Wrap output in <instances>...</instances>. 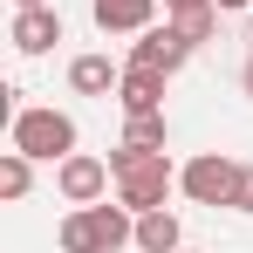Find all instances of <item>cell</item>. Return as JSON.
Instances as JSON below:
<instances>
[{
  "label": "cell",
  "instance_id": "d6986e66",
  "mask_svg": "<svg viewBox=\"0 0 253 253\" xmlns=\"http://www.w3.org/2000/svg\"><path fill=\"white\" fill-rule=\"evenodd\" d=\"M14 7H55V0H14Z\"/></svg>",
  "mask_w": 253,
  "mask_h": 253
},
{
  "label": "cell",
  "instance_id": "52a82bcc",
  "mask_svg": "<svg viewBox=\"0 0 253 253\" xmlns=\"http://www.w3.org/2000/svg\"><path fill=\"white\" fill-rule=\"evenodd\" d=\"M89 14H96L103 35H144V28H158V0H89Z\"/></svg>",
  "mask_w": 253,
  "mask_h": 253
},
{
  "label": "cell",
  "instance_id": "3957f363",
  "mask_svg": "<svg viewBox=\"0 0 253 253\" xmlns=\"http://www.w3.org/2000/svg\"><path fill=\"white\" fill-rule=\"evenodd\" d=\"M171 185H178V171H171L165 151H151V158H137L130 171H117V199H124L130 212H158L171 199Z\"/></svg>",
  "mask_w": 253,
  "mask_h": 253
},
{
  "label": "cell",
  "instance_id": "8992f818",
  "mask_svg": "<svg viewBox=\"0 0 253 253\" xmlns=\"http://www.w3.org/2000/svg\"><path fill=\"white\" fill-rule=\"evenodd\" d=\"M7 42L21 48V55H48V48L62 42V14L55 7H21L14 28H7Z\"/></svg>",
  "mask_w": 253,
  "mask_h": 253
},
{
  "label": "cell",
  "instance_id": "5b68a950",
  "mask_svg": "<svg viewBox=\"0 0 253 253\" xmlns=\"http://www.w3.org/2000/svg\"><path fill=\"white\" fill-rule=\"evenodd\" d=\"M110 158H89V151H69L62 165H55V192L69 199V206H96L103 192H110Z\"/></svg>",
  "mask_w": 253,
  "mask_h": 253
},
{
  "label": "cell",
  "instance_id": "ac0fdd59",
  "mask_svg": "<svg viewBox=\"0 0 253 253\" xmlns=\"http://www.w3.org/2000/svg\"><path fill=\"white\" fill-rule=\"evenodd\" d=\"M178 7H206V0H165V14H178Z\"/></svg>",
  "mask_w": 253,
  "mask_h": 253
},
{
  "label": "cell",
  "instance_id": "e0dca14e",
  "mask_svg": "<svg viewBox=\"0 0 253 253\" xmlns=\"http://www.w3.org/2000/svg\"><path fill=\"white\" fill-rule=\"evenodd\" d=\"M240 89H247V96H253V55H247V69H240Z\"/></svg>",
  "mask_w": 253,
  "mask_h": 253
},
{
  "label": "cell",
  "instance_id": "277c9868",
  "mask_svg": "<svg viewBox=\"0 0 253 253\" xmlns=\"http://www.w3.org/2000/svg\"><path fill=\"white\" fill-rule=\"evenodd\" d=\"M185 55H192V42L165 21V28H144V35L130 42L124 69H144V76H178V69H185Z\"/></svg>",
  "mask_w": 253,
  "mask_h": 253
},
{
  "label": "cell",
  "instance_id": "8fae6325",
  "mask_svg": "<svg viewBox=\"0 0 253 253\" xmlns=\"http://www.w3.org/2000/svg\"><path fill=\"white\" fill-rule=\"evenodd\" d=\"M28 192H35V158H28V151H7V158H0V199L14 206V199H28Z\"/></svg>",
  "mask_w": 253,
  "mask_h": 253
},
{
  "label": "cell",
  "instance_id": "9c48e42d",
  "mask_svg": "<svg viewBox=\"0 0 253 253\" xmlns=\"http://www.w3.org/2000/svg\"><path fill=\"white\" fill-rule=\"evenodd\" d=\"M165 83H171V76H144V69H124V89H117L124 117H158V110H165Z\"/></svg>",
  "mask_w": 253,
  "mask_h": 253
},
{
  "label": "cell",
  "instance_id": "ffe728a7",
  "mask_svg": "<svg viewBox=\"0 0 253 253\" xmlns=\"http://www.w3.org/2000/svg\"><path fill=\"white\" fill-rule=\"evenodd\" d=\"M178 253H192V247H178Z\"/></svg>",
  "mask_w": 253,
  "mask_h": 253
},
{
  "label": "cell",
  "instance_id": "9a60e30c",
  "mask_svg": "<svg viewBox=\"0 0 253 253\" xmlns=\"http://www.w3.org/2000/svg\"><path fill=\"white\" fill-rule=\"evenodd\" d=\"M233 212H253V165H240V192H233Z\"/></svg>",
  "mask_w": 253,
  "mask_h": 253
},
{
  "label": "cell",
  "instance_id": "5bb4252c",
  "mask_svg": "<svg viewBox=\"0 0 253 253\" xmlns=\"http://www.w3.org/2000/svg\"><path fill=\"white\" fill-rule=\"evenodd\" d=\"M55 240H62V253H96V233H89V212L76 206L69 219H62V233H55Z\"/></svg>",
  "mask_w": 253,
  "mask_h": 253
},
{
  "label": "cell",
  "instance_id": "7a4b0ae2",
  "mask_svg": "<svg viewBox=\"0 0 253 253\" xmlns=\"http://www.w3.org/2000/svg\"><path fill=\"white\" fill-rule=\"evenodd\" d=\"M178 192H185L192 206H233V192H240V165H233L226 151H199L192 165L178 171Z\"/></svg>",
  "mask_w": 253,
  "mask_h": 253
},
{
  "label": "cell",
  "instance_id": "7c38bea8",
  "mask_svg": "<svg viewBox=\"0 0 253 253\" xmlns=\"http://www.w3.org/2000/svg\"><path fill=\"white\" fill-rule=\"evenodd\" d=\"M124 144H130V151H165V144H171L165 110H158V117H124Z\"/></svg>",
  "mask_w": 253,
  "mask_h": 253
},
{
  "label": "cell",
  "instance_id": "30bf717a",
  "mask_svg": "<svg viewBox=\"0 0 253 253\" xmlns=\"http://www.w3.org/2000/svg\"><path fill=\"white\" fill-rule=\"evenodd\" d=\"M185 247V226H178V212H137V253H178Z\"/></svg>",
  "mask_w": 253,
  "mask_h": 253
},
{
  "label": "cell",
  "instance_id": "2e32d148",
  "mask_svg": "<svg viewBox=\"0 0 253 253\" xmlns=\"http://www.w3.org/2000/svg\"><path fill=\"white\" fill-rule=\"evenodd\" d=\"M212 7H219V14H240V7H253V0H212Z\"/></svg>",
  "mask_w": 253,
  "mask_h": 253
},
{
  "label": "cell",
  "instance_id": "6da1fadb",
  "mask_svg": "<svg viewBox=\"0 0 253 253\" xmlns=\"http://www.w3.org/2000/svg\"><path fill=\"white\" fill-rule=\"evenodd\" d=\"M7 144L28 151L35 165H62V158L76 151V117H69V110H14Z\"/></svg>",
  "mask_w": 253,
  "mask_h": 253
},
{
  "label": "cell",
  "instance_id": "4fadbf2b",
  "mask_svg": "<svg viewBox=\"0 0 253 253\" xmlns=\"http://www.w3.org/2000/svg\"><path fill=\"white\" fill-rule=\"evenodd\" d=\"M171 28H178L192 48H206L212 28H219V7H212V0H206V7H178V14H171Z\"/></svg>",
  "mask_w": 253,
  "mask_h": 253
},
{
  "label": "cell",
  "instance_id": "ba28073f",
  "mask_svg": "<svg viewBox=\"0 0 253 253\" xmlns=\"http://www.w3.org/2000/svg\"><path fill=\"white\" fill-rule=\"evenodd\" d=\"M69 89H76V96H117V89H124V62L76 55V62H69Z\"/></svg>",
  "mask_w": 253,
  "mask_h": 253
}]
</instances>
